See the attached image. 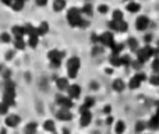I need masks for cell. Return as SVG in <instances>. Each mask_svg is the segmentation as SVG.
<instances>
[{
  "label": "cell",
  "instance_id": "cell-1",
  "mask_svg": "<svg viewBox=\"0 0 159 134\" xmlns=\"http://www.w3.org/2000/svg\"><path fill=\"white\" fill-rule=\"evenodd\" d=\"M81 10L77 7H71L67 11V21L71 27H78V28H85L88 27V21L81 17Z\"/></svg>",
  "mask_w": 159,
  "mask_h": 134
},
{
  "label": "cell",
  "instance_id": "cell-2",
  "mask_svg": "<svg viewBox=\"0 0 159 134\" xmlns=\"http://www.w3.org/2000/svg\"><path fill=\"white\" fill-rule=\"evenodd\" d=\"M81 67V60L78 58H70L67 60V73H69V78H75L77 73Z\"/></svg>",
  "mask_w": 159,
  "mask_h": 134
},
{
  "label": "cell",
  "instance_id": "cell-3",
  "mask_svg": "<svg viewBox=\"0 0 159 134\" xmlns=\"http://www.w3.org/2000/svg\"><path fill=\"white\" fill-rule=\"evenodd\" d=\"M151 56H155V49L152 46H149V45H147L143 49L137 50V60L141 62V63H145Z\"/></svg>",
  "mask_w": 159,
  "mask_h": 134
},
{
  "label": "cell",
  "instance_id": "cell-4",
  "mask_svg": "<svg viewBox=\"0 0 159 134\" xmlns=\"http://www.w3.org/2000/svg\"><path fill=\"white\" fill-rule=\"evenodd\" d=\"M56 104H57L61 108V109L70 110L73 108V101H71V98H69V96L57 95V96H56Z\"/></svg>",
  "mask_w": 159,
  "mask_h": 134
},
{
  "label": "cell",
  "instance_id": "cell-5",
  "mask_svg": "<svg viewBox=\"0 0 159 134\" xmlns=\"http://www.w3.org/2000/svg\"><path fill=\"white\" fill-rule=\"evenodd\" d=\"M99 44L112 48V45L115 44V36H113V34L112 32H103L102 35H99Z\"/></svg>",
  "mask_w": 159,
  "mask_h": 134
},
{
  "label": "cell",
  "instance_id": "cell-6",
  "mask_svg": "<svg viewBox=\"0 0 159 134\" xmlns=\"http://www.w3.org/2000/svg\"><path fill=\"white\" fill-rule=\"evenodd\" d=\"M148 25H149V20H148V17H145V16L138 17L137 21H135V28H137L138 31L147 30V28H148Z\"/></svg>",
  "mask_w": 159,
  "mask_h": 134
},
{
  "label": "cell",
  "instance_id": "cell-7",
  "mask_svg": "<svg viewBox=\"0 0 159 134\" xmlns=\"http://www.w3.org/2000/svg\"><path fill=\"white\" fill-rule=\"evenodd\" d=\"M14 98H16V91H4L2 102H4L7 106H11L14 105Z\"/></svg>",
  "mask_w": 159,
  "mask_h": 134
},
{
  "label": "cell",
  "instance_id": "cell-8",
  "mask_svg": "<svg viewBox=\"0 0 159 134\" xmlns=\"http://www.w3.org/2000/svg\"><path fill=\"white\" fill-rule=\"evenodd\" d=\"M64 56H66V53H64V52H60V50H57V49H53V50H50V52L48 53V58H49L50 62L61 60Z\"/></svg>",
  "mask_w": 159,
  "mask_h": 134
},
{
  "label": "cell",
  "instance_id": "cell-9",
  "mask_svg": "<svg viewBox=\"0 0 159 134\" xmlns=\"http://www.w3.org/2000/svg\"><path fill=\"white\" fill-rule=\"evenodd\" d=\"M20 118L17 115H8L7 118H6V122L4 123L7 124V127H17L20 124Z\"/></svg>",
  "mask_w": 159,
  "mask_h": 134
},
{
  "label": "cell",
  "instance_id": "cell-10",
  "mask_svg": "<svg viewBox=\"0 0 159 134\" xmlns=\"http://www.w3.org/2000/svg\"><path fill=\"white\" fill-rule=\"evenodd\" d=\"M67 91H69V98H71V99L78 98L80 94H81V88H80V85H77V84L70 85Z\"/></svg>",
  "mask_w": 159,
  "mask_h": 134
},
{
  "label": "cell",
  "instance_id": "cell-11",
  "mask_svg": "<svg viewBox=\"0 0 159 134\" xmlns=\"http://www.w3.org/2000/svg\"><path fill=\"white\" fill-rule=\"evenodd\" d=\"M92 120V115H91V110H85V112L81 113V124L82 126H88Z\"/></svg>",
  "mask_w": 159,
  "mask_h": 134
},
{
  "label": "cell",
  "instance_id": "cell-12",
  "mask_svg": "<svg viewBox=\"0 0 159 134\" xmlns=\"http://www.w3.org/2000/svg\"><path fill=\"white\" fill-rule=\"evenodd\" d=\"M56 85H57V88L59 90H61V91H64V90H69V80L67 78H64V77H60V78H57L56 80Z\"/></svg>",
  "mask_w": 159,
  "mask_h": 134
},
{
  "label": "cell",
  "instance_id": "cell-13",
  "mask_svg": "<svg viewBox=\"0 0 159 134\" xmlns=\"http://www.w3.org/2000/svg\"><path fill=\"white\" fill-rule=\"evenodd\" d=\"M11 34H13L16 38H22V36L25 35V30H24V27H18V25H14V27L11 28Z\"/></svg>",
  "mask_w": 159,
  "mask_h": 134
},
{
  "label": "cell",
  "instance_id": "cell-14",
  "mask_svg": "<svg viewBox=\"0 0 159 134\" xmlns=\"http://www.w3.org/2000/svg\"><path fill=\"white\" fill-rule=\"evenodd\" d=\"M56 116H57V119H60V120H71V113L67 109H60Z\"/></svg>",
  "mask_w": 159,
  "mask_h": 134
},
{
  "label": "cell",
  "instance_id": "cell-15",
  "mask_svg": "<svg viewBox=\"0 0 159 134\" xmlns=\"http://www.w3.org/2000/svg\"><path fill=\"white\" fill-rule=\"evenodd\" d=\"M112 87H113V90H115V91H117V92H121V91L126 88V84H124L123 80L117 78V80H115V81H113Z\"/></svg>",
  "mask_w": 159,
  "mask_h": 134
},
{
  "label": "cell",
  "instance_id": "cell-16",
  "mask_svg": "<svg viewBox=\"0 0 159 134\" xmlns=\"http://www.w3.org/2000/svg\"><path fill=\"white\" fill-rule=\"evenodd\" d=\"M147 126H148L149 129H152V130H158L159 129V116L158 115L152 116L151 120L148 122V124H147Z\"/></svg>",
  "mask_w": 159,
  "mask_h": 134
},
{
  "label": "cell",
  "instance_id": "cell-17",
  "mask_svg": "<svg viewBox=\"0 0 159 134\" xmlns=\"http://www.w3.org/2000/svg\"><path fill=\"white\" fill-rule=\"evenodd\" d=\"M140 10H141L140 3L131 2V3H129V4H127V11H130V13H138Z\"/></svg>",
  "mask_w": 159,
  "mask_h": 134
},
{
  "label": "cell",
  "instance_id": "cell-18",
  "mask_svg": "<svg viewBox=\"0 0 159 134\" xmlns=\"http://www.w3.org/2000/svg\"><path fill=\"white\" fill-rule=\"evenodd\" d=\"M109 62H110V64H112V66H115V67H119V66H121L120 55H115V53H113V55L110 56Z\"/></svg>",
  "mask_w": 159,
  "mask_h": 134
},
{
  "label": "cell",
  "instance_id": "cell-19",
  "mask_svg": "<svg viewBox=\"0 0 159 134\" xmlns=\"http://www.w3.org/2000/svg\"><path fill=\"white\" fill-rule=\"evenodd\" d=\"M64 7H66V0H55V2H53V8H55V11H61Z\"/></svg>",
  "mask_w": 159,
  "mask_h": 134
},
{
  "label": "cell",
  "instance_id": "cell-20",
  "mask_svg": "<svg viewBox=\"0 0 159 134\" xmlns=\"http://www.w3.org/2000/svg\"><path fill=\"white\" fill-rule=\"evenodd\" d=\"M124 130H126V124H124V122L119 120L117 123H116V126H115V132H116V134H123V133H124Z\"/></svg>",
  "mask_w": 159,
  "mask_h": 134
},
{
  "label": "cell",
  "instance_id": "cell-21",
  "mask_svg": "<svg viewBox=\"0 0 159 134\" xmlns=\"http://www.w3.org/2000/svg\"><path fill=\"white\" fill-rule=\"evenodd\" d=\"M36 123H34V122H31V123H28L27 126H25V134H35L36 132Z\"/></svg>",
  "mask_w": 159,
  "mask_h": 134
},
{
  "label": "cell",
  "instance_id": "cell-22",
  "mask_svg": "<svg viewBox=\"0 0 159 134\" xmlns=\"http://www.w3.org/2000/svg\"><path fill=\"white\" fill-rule=\"evenodd\" d=\"M141 85V81H140V78H138L137 76H134L131 80H130V84H129V87L131 88V90H135V88H138Z\"/></svg>",
  "mask_w": 159,
  "mask_h": 134
},
{
  "label": "cell",
  "instance_id": "cell-23",
  "mask_svg": "<svg viewBox=\"0 0 159 134\" xmlns=\"http://www.w3.org/2000/svg\"><path fill=\"white\" fill-rule=\"evenodd\" d=\"M127 45H129V48L133 50V52L138 50V41L135 38H130L129 41H127Z\"/></svg>",
  "mask_w": 159,
  "mask_h": 134
},
{
  "label": "cell",
  "instance_id": "cell-24",
  "mask_svg": "<svg viewBox=\"0 0 159 134\" xmlns=\"http://www.w3.org/2000/svg\"><path fill=\"white\" fill-rule=\"evenodd\" d=\"M49 31V25H48V22H41V25L38 27V35H45V34Z\"/></svg>",
  "mask_w": 159,
  "mask_h": 134
},
{
  "label": "cell",
  "instance_id": "cell-25",
  "mask_svg": "<svg viewBox=\"0 0 159 134\" xmlns=\"http://www.w3.org/2000/svg\"><path fill=\"white\" fill-rule=\"evenodd\" d=\"M24 3H25V0H14L13 4H11V7H13V10L20 11L22 7H24Z\"/></svg>",
  "mask_w": 159,
  "mask_h": 134
},
{
  "label": "cell",
  "instance_id": "cell-26",
  "mask_svg": "<svg viewBox=\"0 0 159 134\" xmlns=\"http://www.w3.org/2000/svg\"><path fill=\"white\" fill-rule=\"evenodd\" d=\"M112 21H123V13H121L120 10H115L113 11V16H112Z\"/></svg>",
  "mask_w": 159,
  "mask_h": 134
},
{
  "label": "cell",
  "instance_id": "cell-27",
  "mask_svg": "<svg viewBox=\"0 0 159 134\" xmlns=\"http://www.w3.org/2000/svg\"><path fill=\"white\" fill-rule=\"evenodd\" d=\"M123 48H124V44H113L112 45V50H113V53L115 55H120V52L123 50Z\"/></svg>",
  "mask_w": 159,
  "mask_h": 134
},
{
  "label": "cell",
  "instance_id": "cell-28",
  "mask_svg": "<svg viewBox=\"0 0 159 134\" xmlns=\"http://www.w3.org/2000/svg\"><path fill=\"white\" fill-rule=\"evenodd\" d=\"M14 46H16V49H20L22 50L25 48V42L22 38H16V41H14Z\"/></svg>",
  "mask_w": 159,
  "mask_h": 134
},
{
  "label": "cell",
  "instance_id": "cell-29",
  "mask_svg": "<svg viewBox=\"0 0 159 134\" xmlns=\"http://www.w3.org/2000/svg\"><path fill=\"white\" fill-rule=\"evenodd\" d=\"M145 129H147L145 122H137V123H135V132L137 133H143Z\"/></svg>",
  "mask_w": 159,
  "mask_h": 134
},
{
  "label": "cell",
  "instance_id": "cell-30",
  "mask_svg": "<svg viewBox=\"0 0 159 134\" xmlns=\"http://www.w3.org/2000/svg\"><path fill=\"white\" fill-rule=\"evenodd\" d=\"M43 129L48 130V132H53V130H55V123H53V120H46L45 122Z\"/></svg>",
  "mask_w": 159,
  "mask_h": 134
},
{
  "label": "cell",
  "instance_id": "cell-31",
  "mask_svg": "<svg viewBox=\"0 0 159 134\" xmlns=\"http://www.w3.org/2000/svg\"><path fill=\"white\" fill-rule=\"evenodd\" d=\"M129 30V24H127L126 21H119L117 22V31H121V32H124V31Z\"/></svg>",
  "mask_w": 159,
  "mask_h": 134
},
{
  "label": "cell",
  "instance_id": "cell-32",
  "mask_svg": "<svg viewBox=\"0 0 159 134\" xmlns=\"http://www.w3.org/2000/svg\"><path fill=\"white\" fill-rule=\"evenodd\" d=\"M81 13L85 14V16H92V6H91V4H85L84 7L81 8Z\"/></svg>",
  "mask_w": 159,
  "mask_h": 134
},
{
  "label": "cell",
  "instance_id": "cell-33",
  "mask_svg": "<svg viewBox=\"0 0 159 134\" xmlns=\"http://www.w3.org/2000/svg\"><path fill=\"white\" fill-rule=\"evenodd\" d=\"M120 60H121V64H124V66L131 64V58H130L129 55H121L120 56Z\"/></svg>",
  "mask_w": 159,
  "mask_h": 134
},
{
  "label": "cell",
  "instance_id": "cell-34",
  "mask_svg": "<svg viewBox=\"0 0 159 134\" xmlns=\"http://www.w3.org/2000/svg\"><path fill=\"white\" fill-rule=\"evenodd\" d=\"M149 82L152 85H159V74H154V76L149 77Z\"/></svg>",
  "mask_w": 159,
  "mask_h": 134
},
{
  "label": "cell",
  "instance_id": "cell-35",
  "mask_svg": "<svg viewBox=\"0 0 159 134\" xmlns=\"http://www.w3.org/2000/svg\"><path fill=\"white\" fill-rule=\"evenodd\" d=\"M28 44H30L31 48H36V45H38V36H30Z\"/></svg>",
  "mask_w": 159,
  "mask_h": 134
},
{
  "label": "cell",
  "instance_id": "cell-36",
  "mask_svg": "<svg viewBox=\"0 0 159 134\" xmlns=\"http://www.w3.org/2000/svg\"><path fill=\"white\" fill-rule=\"evenodd\" d=\"M0 41L2 42H10L11 41V35L7 32H3L2 35H0Z\"/></svg>",
  "mask_w": 159,
  "mask_h": 134
},
{
  "label": "cell",
  "instance_id": "cell-37",
  "mask_svg": "<svg viewBox=\"0 0 159 134\" xmlns=\"http://www.w3.org/2000/svg\"><path fill=\"white\" fill-rule=\"evenodd\" d=\"M93 98H85V102H84V106L88 108V109H91V106H93Z\"/></svg>",
  "mask_w": 159,
  "mask_h": 134
},
{
  "label": "cell",
  "instance_id": "cell-38",
  "mask_svg": "<svg viewBox=\"0 0 159 134\" xmlns=\"http://www.w3.org/2000/svg\"><path fill=\"white\" fill-rule=\"evenodd\" d=\"M8 112V106L4 102H0V115H6Z\"/></svg>",
  "mask_w": 159,
  "mask_h": 134
},
{
  "label": "cell",
  "instance_id": "cell-39",
  "mask_svg": "<svg viewBox=\"0 0 159 134\" xmlns=\"http://www.w3.org/2000/svg\"><path fill=\"white\" fill-rule=\"evenodd\" d=\"M152 70H154L155 73H159V58H155L154 63H152Z\"/></svg>",
  "mask_w": 159,
  "mask_h": 134
},
{
  "label": "cell",
  "instance_id": "cell-40",
  "mask_svg": "<svg viewBox=\"0 0 159 134\" xmlns=\"http://www.w3.org/2000/svg\"><path fill=\"white\" fill-rule=\"evenodd\" d=\"M98 11H99L101 14H106L107 11H109V7H107L106 4H101V6L98 7Z\"/></svg>",
  "mask_w": 159,
  "mask_h": 134
},
{
  "label": "cell",
  "instance_id": "cell-41",
  "mask_svg": "<svg viewBox=\"0 0 159 134\" xmlns=\"http://www.w3.org/2000/svg\"><path fill=\"white\" fill-rule=\"evenodd\" d=\"M109 28H110V30H113V31H117V22H116V21H110L109 22Z\"/></svg>",
  "mask_w": 159,
  "mask_h": 134
},
{
  "label": "cell",
  "instance_id": "cell-42",
  "mask_svg": "<svg viewBox=\"0 0 159 134\" xmlns=\"http://www.w3.org/2000/svg\"><path fill=\"white\" fill-rule=\"evenodd\" d=\"M131 64H133V67L138 70V68L141 67V64H143V63H141V62H138V60H135V62H131Z\"/></svg>",
  "mask_w": 159,
  "mask_h": 134
},
{
  "label": "cell",
  "instance_id": "cell-43",
  "mask_svg": "<svg viewBox=\"0 0 159 134\" xmlns=\"http://www.w3.org/2000/svg\"><path fill=\"white\" fill-rule=\"evenodd\" d=\"M35 3L42 7V6H46L48 4V0H35Z\"/></svg>",
  "mask_w": 159,
  "mask_h": 134
},
{
  "label": "cell",
  "instance_id": "cell-44",
  "mask_svg": "<svg viewBox=\"0 0 159 134\" xmlns=\"http://www.w3.org/2000/svg\"><path fill=\"white\" fill-rule=\"evenodd\" d=\"M50 64H52V67H60L61 60H55V62H50Z\"/></svg>",
  "mask_w": 159,
  "mask_h": 134
},
{
  "label": "cell",
  "instance_id": "cell-45",
  "mask_svg": "<svg viewBox=\"0 0 159 134\" xmlns=\"http://www.w3.org/2000/svg\"><path fill=\"white\" fill-rule=\"evenodd\" d=\"M135 76H137L138 78H140V81H141V82H143V81H145V80H147V76H145V74H143V73H140V74H135Z\"/></svg>",
  "mask_w": 159,
  "mask_h": 134
},
{
  "label": "cell",
  "instance_id": "cell-46",
  "mask_svg": "<svg viewBox=\"0 0 159 134\" xmlns=\"http://www.w3.org/2000/svg\"><path fill=\"white\" fill-rule=\"evenodd\" d=\"M13 56H14V52H11V50H8V52L6 53V59H7V60H10Z\"/></svg>",
  "mask_w": 159,
  "mask_h": 134
},
{
  "label": "cell",
  "instance_id": "cell-47",
  "mask_svg": "<svg viewBox=\"0 0 159 134\" xmlns=\"http://www.w3.org/2000/svg\"><path fill=\"white\" fill-rule=\"evenodd\" d=\"M13 2H14V0H2V3H3V4H6V6H11V4H13Z\"/></svg>",
  "mask_w": 159,
  "mask_h": 134
},
{
  "label": "cell",
  "instance_id": "cell-48",
  "mask_svg": "<svg viewBox=\"0 0 159 134\" xmlns=\"http://www.w3.org/2000/svg\"><path fill=\"white\" fill-rule=\"evenodd\" d=\"M151 39H152V35H151V34H148V35L144 36V41H145V42H151Z\"/></svg>",
  "mask_w": 159,
  "mask_h": 134
},
{
  "label": "cell",
  "instance_id": "cell-49",
  "mask_svg": "<svg viewBox=\"0 0 159 134\" xmlns=\"http://www.w3.org/2000/svg\"><path fill=\"white\" fill-rule=\"evenodd\" d=\"M158 55H159V41H158V46H157V49H155V56L158 58Z\"/></svg>",
  "mask_w": 159,
  "mask_h": 134
},
{
  "label": "cell",
  "instance_id": "cell-50",
  "mask_svg": "<svg viewBox=\"0 0 159 134\" xmlns=\"http://www.w3.org/2000/svg\"><path fill=\"white\" fill-rule=\"evenodd\" d=\"M112 122H113V119H112V118H107V120H106V123H107V124H112Z\"/></svg>",
  "mask_w": 159,
  "mask_h": 134
},
{
  "label": "cell",
  "instance_id": "cell-51",
  "mask_svg": "<svg viewBox=\"0 0 159 134\" xmlns=\"http://www.w3.org/2000/svg\"><path fill=\"white\" fill-rule=\"evenodd\" d=\"M105 113H110V106H106V108H105Z\"/></svg>",
  "mask_w": 159,
  "mask_h": 134
},
{
  "label": "cell",
  "instance_id": "cell-52",
  "mask_svg": "<svg viewBox=\"0 0 159 134\" xmlns=\"http://www.w3.org/2000/svg\"><path fill=\"white\" fill-rule=\"evenodd\" d=\"M157 115L159 116V102H158V104H157Z\"/></svg>",
  "mask_w": 159,
  "mask_h": 134
},
{
  "label": "cell",
  "instance_id": "cell-53",
  "mask_svg": "<svg viewBox=\"0 0 159 134\" xmlns=\"http://www.w3.org/2000/svg\"><path fill=\"white\" fill-rule=\"evenodd\" d=\"M63 134H70V133L67 132V130H63Z\"/></svg>",
  "mask_w": 159,
  "mask_h": 134
},
{
  "label": "cell",
  "instance_id": "cell-54",
  "mask_svg": "<svg viewBox=\"0 0 159 134\" xmlns=\"http://www.w3.org/2000/svg\"><path fill=\"white\" fill-rule=\"evenodd\" d=\"M0 71H2V66H0Z\"/></svg>",
  "mask_w": 159,
  "mask_h": 134
},
{
  "label": "cell",
  "instance_id": "cell-55",
  "mask_svg": "<svg viewBox=\"0 0 159 134\" xmlns=\"http://www.w3.org/2000/svg\"><path fill=\"white\" fill-rule=\"evenodd\" d=\"M158 74H159V73H158Z\"/></svg>",
  "mask_w": 159,
  "mask_h": 134
}]
</instances>
